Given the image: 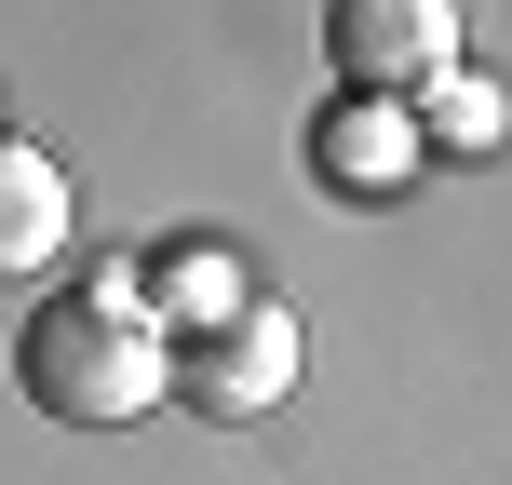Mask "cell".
<instances>
[{
    "mask_svg": "<svg viewBox=\"0 0 512 485\" xmlns=\"http://www.w3.org/2000/svg\"><path fill=\"white\" fill-rule=\"evenodd\" d=\"M14 378H27V405L68 418V432L149 418L162 405V324H149V297H135V270H95V283H68V297H41L27 337H14Z\"/></svg>",
    "mask_w": 512,
    "mask_h": 485,
    "instance_id": "cell-1",
    "label": "cell"
},
{
    "mask_svg": "<svg viewBox=\"0 0 512 485\" xmlns=\"http://www.w3.org/2000/svg\"><path fill=\"white\" fill-rule=\"evenodd\" d=\"M162 391L203 405V418H270L283 391H297V310L243 297V310H216V324H189V351H162Z\"/></svg>",
    "mask_w": 512,
    "mask_h": 485,
    "instance_id": "cell-2",
    "label": "cell"
},
{
    "mask_svg": "<svg viewBox=\"0 0 512 485\" xmlns=\"http://www.w3.org/2000/svg\"><path fill=\"white\" fill-rule=\"evenodd\" d=\"M324 68L351 95L405 108L418 81L459 68V0H324Z\"/></svg>",
    "mask_w": 512,
    "mask_h": 485,
    "instance_id": "cell-3",
    "label": "cell"
},
{
    "mask_svg": "<svg viewBox=\"0 0 512 485\" xmlns=\"http://www.w3.org/2000/svg\"><path fill=\"white\" fill-rule=\"evenodd\" d=\"M310 162H324V189H405L418 176V135H405V108H378V95H351V108H324L310 122Z\"/></svg>",
    "mask_w": 512,
    "mask_h": 485,
    "instance_id": "cell-4",
    "label": "cell"
},
{
    "mask_svg": "<svg viewBox=\"0 0 512 485\" xmlns=\"http://www.w3.org/2000/svg\"><path fill=\"white\" fill-rule=\"evenodd\" d=\"M54 243H68V176H54L27 135H0V283L54 270Z\"/></svg>",
    "mask_w": 512,
    "mask_h": 485,
    "instance_id": "cell-5",
    "label": "cell"
},
{
    "mask_svg": "<svg viewBox=\"0 0 512 485\" xmlns=\"http://www.w3.org/2000/svg\"><path fill=\"white\" fill-rule=\"evenodd\" d=\"M405 135H418V149H459V162H486V149H499V81H472V68L418 81V95H405Z\"/></svg>",
    "mask_w": 512,
    "mask_h": 485,
    "instance_id": "cell-6",
    "label": "cell"
},
{
    "mask_svg": "<svg viewBox=\"0 0 512 485\" xmlns=\"http://www.w3.org/2000/svg\"><path fill=\"white\" fill-rule=\"evenodd\" d=\"M135 297H162L176 324H216V310H243V297H256V270H243L230 243H162V270L135 283Z\"/></svg>",
    "mask_w": 512,
    "mask_h": 485,
    "instance_id": "cell-7",
    "label": "cell"
}]
</instances>
